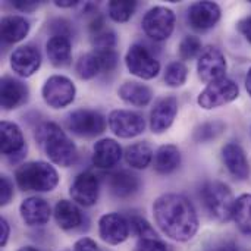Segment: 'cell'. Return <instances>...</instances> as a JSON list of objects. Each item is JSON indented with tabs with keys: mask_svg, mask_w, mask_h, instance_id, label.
I'll use <instances>...</instances> for the list:
<instances>
[{
	"mask_svg": "<svg viewBox=\"0 0 251 251\" xmlns=\"http://www.w3.org/2000/svg\"><path fill=\"white\" fill-rule=\"evenodd\" d=\"M54 221L57 226L63 231H72L82 225L84 216L78 206L69 200H60L54 206Z\"/></svg>",
	"mask_w": 251,
	"mask_h": 251,
	"instance_id": "603a6c76",
	"label": "cell"
},
{
	"mask_svg": "<svg viewBox=\"0 0 251 251\" xmlns=\"http://www.w3.org/2000/svg\"><path fill=\"white\" fill-rule=\"evenodd\" d=\"M94 50H113L116 46V34L107 26L91 32Z\"/></svg>",
	"mask_w": 251,
	"mask_h": 251,
	"instance_id": "e575fe53",
	"label": "cell"
},
{
	"mask_svg": "<svg viewBox=\"0 0 251 251\" xmlns=\"http://www.w3.org/2000/svg\"><path fill=\"white\" fill-rule=\"evenodd\" d=\"M178 113V100L174 96L160 99L150 112V129L154 134H163L168 131Z\"/></svg>",
	"mask_w": 251,
	"mask_h": 251,
	"instance_id": "e0dca14e",
	"label": "cell"
},
{
	"mask_svg": "<svg viewBox=\"0 0 251 251\" xmlns=\"http://www.w3.org/2000/svg\"><path fill=\"white\" fill-rule=\"evenodd\" d=\"M129 221L119 213L103 215L99 221V235L100 238L110 246L122 244L129 237Z\"/></svg>",
	"mask_w": 251,
	"mask_h": 251,
	"instance_id": "4fadbf2b",
	"label": "cell"
},
{
	"mask_svg": "<svg viewBox=\"0 0 251 251\" xmlns=\"http://www.w3.org/2000/svg\"><path fill=\"white\" fill-rule=\"evenodd\" d=\"M54 4L57 7H74L78 4V1L76 0H57V1H54Z\"/></svg>",
	"mask_w": 251,
	"mask_h": 251,
	"instance_id": "bcb514c9",
	"label": "cell"
},
{
	"mask_svg": "<svg viewBox=\"0 0 251 251\" xmlns=\"http://www.w3.org/2000/svg\"><path fill=\"white\" fill-rule=\"evenodd\" d=\"M137 9V1L134 0H112L107 4V12L110 19L115 22H126L131 19Z\"/></svg>",
	"mask_w": 251,
	"mask_h": 251,
	"instance_id": "4dcf8cb0",
	"label": "cell"
},
{
	"mask_svg": "<svg viewBox=\"0 0 251 251\" xmlns=\"http://www.w3.org/2000/svg\"><path fill=\"white\" fill-rule=\"evenodd\" d=\"M125 63L128 71L141 79H153L160 72L159 60L143 44H132L129 47L125 56Z\"/></svg>",
	"mask_w": 251,
	"mask_h": 251,
	"instance_id": "ba28073f",
	"label": "cell"
},
{
	"mask_svg": "<svg viewBox=\"0 0 251 251\" xmlns=\"http://www.w3.org/2000/svg\"><path fill=\"white\" fill-rule=\"evenodd\" d=\"M238 96H240L238 84L229 78H224L212 84H207V87L199 94L197 103L200 107L210 110L237 100Z\"/></svg>",
	"mask_w": 251,
	"mask_h": 251,
	"instance_id": "8992f818",
	"label": "cell"
},
{
	"mask_svg": "<svg viewBox=\"0 0 251 251\" xmlns=\"http://www.w3.org/2000/svg\"><path fill=\"white\" fill-rule=\"evenodd\" d=\"M50 29L53 32V35H63V37H69L71 35V28L69 24L65 19H56L50 24Z\"/></svg>",
	"mask_w": 251,
	"mask_h": 251,
	"instance_id": "ab89813d",
	"label": "cell"
},
{
	"mask_svg": "<svg viewBox=\"0 0 251 251\" xmlns=\"http://www.w3.org/2000/svg\"><path fill=\"white\" fill-rule=\"evenodd\" d=\"M187 76H188V68L184 62L181 60H175V62H171L168 66H166V71H165V82L172 87V88H178V87H182L187 81Z\"/></svg>",
	"mask_w": 251,
	"mask_h": 251,
	"instance_id": "1f68e13d",
	"label": "cell"
},
{
	"mask_svg": "<svg viewBox=\"0 0 251 251\" xmlns=\"http://www.w3.org/2000/svg\"><path fill=\"white\" fill-rule=\"evenodd\" d=\"M49 60L56 68L68 66L72 60V44L69 37L51 35L46 44Z\"/></svg>",
	"mask_w": 251,
	"mask_h": 251,
	"instance_id": "cb8c5ba5",
	"label": "cell"
},
{
	"mask_svg": "<svg viewBox=\"0 0 251 251\" xmlns=\"http://www.w3.org/2000/svg\"><path fill=\"white\" fill-rule=\"evenodd\" d=\"M201 201L206 212L218 222H228L232 219L235 199L231 188L219 181L206 182L201 188Z\"/></svg>",
	"mask_w": 251,
	"mask_h": 251,
	"instance_id": "277c9868",
	"label": "cell"
},
{
	"mask_svg": "<svg viewBox=\"0 0 251 251\" xmlns=\"http://www.w3.org/2000/svg\"><path fill=\"white\" fill-rule=\"evenodd\" d=\"M66 126L71 132L79 137H96L104 132L106 118L91 109H78L68 115Z\"/></svg>",
	"mask_w": 251,
	"mask_h": 251,
	"instance_id": "52a82bcc",
	"label": "cell"
},
{
	"mask_svg": "<svg viewBox=\"0 0 251 251\" xmlns=\"http://www.w3.org/2000/svg\"><path fill=\"white\" fill-rule=\"evenodd\" d=\"M122 147L112 138H103L93 147V165L99 169H112L122 159Z\"/></svg>",
	"mask_w": 251,
	"mask_h": 251,
	"instance_id": "44dd1931",
	"label": "cell"
},
{
	"mask_svg": "<svg viewBox=\"0 0 251 251\" xmlns=\"http://www.w3.org/2000/svg\"><path fill=\"white\" fill-rule=\"evenodd\" d=\"M28 100V87L12 78L3 76L0 81V104L4 110H12L22 106Z\"/></svg>",
	"mask_w": 251,
	"mask_h": 251,
	"instance_id": "ffe728a7",
	"label": "cell"
},
{
	"mask_svg": "<svg viewBox=\"0 0 251 251\" xmlns=\"http://www.w3.org/2000/svg\"><path fill=\"white\" fill-rule=\"evenodd\" d=\"M237 28H238L240 34H241L249 43H251V15L250 16H247V18H244V19H241V21L238 22Z\"/></svg>",
	"mask_w": 251,
	"mask_h": 251,
	"instance_id": "b9f144b4",
	"label": "cell"
},
{
	"mask_svg": "<svg viewBox=\"0 0 251 251\" xmlns=\"http://www.w3.org/2000/svg\"><path fill=\"white\" fill-rule=\"evenodd\" d=\"M41 66V53L34 46H21L10 54V68L22 78L34 75Z\"/></svg>",
	"mask_w": 251,
	"mask_h": 251,
	"instance_id": "2e32d148",
	"label": "cell"
},
{
	"mask_svg": "<svg viewBox=\"0 0 251 251\" xmlns=\"http://www.w3.org/2000/svg\"><path fill=\"white\" fill-rule=\"evenodd\" d=\"M153 216L159 229L174 241L187 243L199 231V216L193 203L181 194H163L153 204Z\"/></svg>",
	"mask_w": 251,
	"mask_h": 251,
	"instance_id": "6da1fadb",
	"label": "cell"
},
{
	"mask_svg": "<svg viewBox=\"0 0 251 251\" xmlns=\"http://www.w3.org/2000/svg\"><path fill=\"white\" fill-rule=\"evenodd\" d=\"M118 94L119 97L128 103V104H132V106H137V107H144L147 106L151 99H153V91L150 87L144 85V84H140V82H135V81H128V82H124L119 90H118Z\"/></svg>",
	"mask_w": 251,
	"mask_h": 251,
	"instance_id": "484cf974",
	"label": "cell"
},
{
	"mask_svg": "<svg viewBox=\"0 0 251 251\" xmlns=\"http://www.w3.org/2000/svg\"><path fill=\"white\" fill-rule=\"evenodd\" d=\"M75 72L81 79H91L101 72L100 60L94 51L82 54L75 63Z\"/></svg>",
	"mask_w": 251,
	"mask_h": 251,
	"instance_id": "f546056e",
	"label": "cell"
},
{
	"mask_svg": "<svg viewBox=\"0 0 251 251\" xmlns=\"http://www.w3.org/2000/svg\"><path fill=\"white\" fill-rule=\"evenodd\" d=\"M1 40L7 44H15L24 40L29 32V22L19 15L4 16L0 22Z\"/></svg>",
	"mask_w": 251,
	"mask_h": 251,
	"instance_id": "d4e9b609",
	"label": "cell"
},
{
	"mask_svg": "<svg viewBox=\"0 0 251 251\" xmlns=\"http://www.w3.org/2000/svg\"><path fill=\"white\" fill-rule=\"evenodd\" d=\"M107 124L110 131L119 138H134L146 129V119L141 113L124 109L112 110Z\"/></svg>",
	"mask_w": 251,
	"mask_h": 251,
	"instance_id": "30bf717a",
	"label": "cell"
},
{
	"mask_svg": "<svg viewBox=\"0 0 251 251\" xmlns=\"http://www.w3.org/2000/svg\"><path fill=\"white\" fill-rule=\"evenodd\" d=\"M222 160L228 169V172L240 179L246 181L250 175V163L246 156V151L238 143H228L222 149Z\"/></svg>",
	"mask_w": 251,
	"mask_h": 251,
	"instance_id": "ac0fdd59",
	"label": "cell"
},
{
	"mask_svg": "<svg viewBox=\"0 0 251 251\" xmlns=\"http://www.w3.org/2000/svg\"><path fill=\"white\" fill-rule=\"evenodd\" d=\"M18 251H40V250H38V249H35V247H29V246H28V247H22V249H19Z\"/></svg>",
	"mask_w": 251,
	"mask_h": 251,
	"instance_id": "c3c4849f",
	"label": "cell"
},
{
	"mask_svg": "<svg viewBox=\"0 0 251 251\" xmlns=\"http://www.w3.org/2000/svg\"><path fill=\"white\" fill-rule=\"evenodd\" d=\"M9 234H10V226L7 221L4 218H0V247H4L7 244Z\"/></svg>",
	"mask_w": 251,
	"mask_h": 251,
	"instance_id": "ee69618b",
	"label": "cell"
},
{
	"mask_svg": "<svg viewBox=\"0 0 251 251\" xmlns=\"http://www.w3.org/2000/svg\"><path fill=\"white\" fill-rule=\"evenodd\" d=\"M107 187L110 193L118 199H128L134 196L140 188V179L129 171H118L107 175Z\"/></svg>",
	"mask_w": 251,
	"mask_h": 251,
	"instance_id": "7402d4cb",
	"label": "cell"
},
{
	"mask_svg": "<svg viewBox=\"0 0 251 251\" xmlns=\"http://www.w3.org/2000/svg\"><path fill=\"white\" fill-rule=\"evenodd\" d=\"M19 213L25 225L43 226L50 221L51 209L50 204L41 197H28L19 206Z\"/></svg>",
	"mask_w": 251,
	"mask_h": 251,
	"instance_id": "d6986e66",
	"label": "cell"
},
{
	"mask_svg": "<svg viewBox=\"0 0 251 251\" xmlns=\"http://www.w3.org/2000/svg\"><path fill=\"white\" fill-rule=\"evenodd\" d=\"M216 251H244L241 247H238L235 243H225L221 247H218Z\"/></svg>",
	"mask_w": 251,
	"mask_h": 251,
	"instance_id": "f6af8a7d",
	"label": "cell"
},
{
	"mask_svg": "<svg viewBox=\"0 0 251 251\" xmlns=\"http://www.w3.org/2000/svg\"><path fill=\"white\" fill-rule=\"evenodd\" d=\"M13 197V184L7 176H1L0 178V204L6 206L10 203Z\"/></svg>",
	"mask_w": 251,
	"mask_h": 251,
	"instance_id": "f35d334b",
	"label": "cell"
},
{
	"mask_svg": "<svg viewBox=\"0 0 251 251\" xmlns=\"http://www.w3.org/2000/svg\"><path fill=\"white\" fill-rule=\"evenodd\" d=\"M224 131H225V124L224 122L212 121V122L201 124L199 128H196L193 138H194L196 143H209V141L216 140Z\"/></svg>",
	"mask_w": 251,
	"mask_h": 251,
	"instance_id": "d6a6232c",
	"label": "cell"
},
{
	"mask_svg": "<svg viewBox=\"0 0 251 251\" xmlns=\"http://www.w3.org/2000/svg\"><path fill=\"white\" fill-rule=\"evenodd\" d=\"M99 193H100V182L99 176L91 172L85 171L81 172L72 182L69 188V194L72 200L84 207H91L97 203L99 200Z\"/></svg>",
	"mask_w": 251,
	"mask_h": 251,
	"instance_id": "7c38bea8",
	"label": "cell"
},
{
	"mask_svg": "<svg viewBox=\"0 0 251 251\" xmlns=\"http://www.w3.org/2000/svg\"><path fill=\"white\" fill-rule=\"evenodd\" d=\"M188 24L197 31H207L213 28L221 19V7L215 1H196L188 9Z\"/></svg>",
	"mask_w": 251,
	"mask_h": 251,
	"instance_id": "9a60e30c",
	"label": "cell"
},
{
	"mask_svg": "<svg viewBox=\"0 0 251 251\" xmlns=\"http://www.w3.org/2000/svg\"><path fill=\"white\" fill-rule=\"evenodd\" d=\"M94 53L97 54L99 60H100V66H101V72H112L115 71V68L118 66V60L119 56L116 53V50H94Z\"/></svg>",
	"mask_w": 251,
	"mask_h": 251,
	"instance_id": "8d00e7d4",
	"label": "cell"
},
{
	"mask_svg": "<svg viewBox=\"0 0 251 251\" xmlns=\"http://www.w3.org/2000/svg\"><path fill=\"white\" fill-rule=\"evenodd\" d=\"M197 72L199 78L206 84H212L215 81L226 78V59L224 53L213 46L206 47L200 53L197 62Z\"/></svg>",
	"mask_w": 251,
	"mask_h": 251,
	"instance_id": "8fae6325",
	"label": "cell"
},
{
	"mask_svg": "<svg viewBox=\"0 0 251 251\" xmlns=\"http://www.w3.org/2000/svg\"><path fill=\"white\" fill-rule=\"evenodd\" d=\"M35 140L44 154L57 166L69 168L78 159L75 143L54 122H44L35 131Z\"/></svg>",
	"mask_w": 251,
	"mask_h": 251,
	"instance_id": "7a4b0ae2",
	"label": "cell"
},
{
	"mask_svg": "<svg viewBox=\"0 0 251 251\" xmlns=\"http://www.w3.org/2000/svg\"><path fill=\"white\" fill-rule=\"evenodd\" d=\"M129 226H131V231L140 238H150V237H159L156 234V231L153 229V226L144 219V218H140V216H131L129 219Z\"/></svg>",
	"mask_w": 251,
	"mask_h": 251,
	"instance_id": "d590c367",
	"label": "cell"
},
{
	"mask_svg": "<svg viewBox=\"0 0 251 251\" xmlns=\"http://www.w3.org/2000/svg\"><path fill=\"white\" fill-rule=\"evenodd\" d=\"M124 154H125L126 163L134 169L149 168L153 157H154L151 146L146 141H140V143H135L132 146H128Z\"/></svg>",
	"mask_w": 251,
	"mask_h": 251,
	"instance_id": "83f0119b",
	"label": "cell"
},
{
	"mask_svg": "<svg viewBox=\"0 0 251 251\" xmlns=\"http://www.w3.org/2000/svg\"><path fill=\"white\" fill-rule=\"evenodd\" d=\"M16 185L22 191L50 193L59 184L57 171L47 162H28L15 171Z\"/></svg>",
	"mask_w": 251,
	"mask_h": 251,
	"instance_id": "3957f363",
	"label": "cell"
},
{
	"mask_svg": "<svg viewBox=\"0 0 251 251\" xmlns=\"http://www.w3.org/2000/svg\"><path fill=\"white\" fill-rule=\"evenodd\" d=\"M246 88H247V93H249V96L251 97V68L249 69V72H247V76H246Z\"/></svg>",
	"mask_w": 251,
	"mask_h": 251,
	"instance_id": "7dc6e473",
	"label": "cell"
},
{
	"mask_svg": "<svg viewBox=\"0 0 251 251\" xmlns=\"http://www.w3.org/2000/svg\"><path fill=\"white\" fill-rule=\"evenodd\" d=\"M0 150L13 162L22 159L26 153V144L21 128L9 121L0 124Z\"/></svg>",
	"mask_w": 251,
	"mask_h": 251,
	"instance_id": "5bb4252c",
	"label": "cell"
},
{
	"mask_svg": "<svg viewBox=\"0 0 251 251\" xmlns=\"http://www.w3.org/2000/svg\"><path fill=\"white\" fill-rule=\"evenodd\" d=\"M232 219L244 235L251 237V194H243L235 200Z\"/></svg>",
	"mask_w": 251,
	"mask_h": 251,
	"instance_id": "f1b7e54d",
	"label": "cell"
},
{
	"mask_svg": "<svg viewBox=\"0 0 251 251\" xmlns=\"http://www.w3.org/2000/svg\"><path fill=\"white\" fill-rule=\"evenodd\" d=\"M181 165V151L174 144H165L157 149L154 154V171L168 175L178 169Z\"/></svg>",
	"mask_w": 251,
	"mask_h": 251,
	"instance_id": "4316f807",
	"label": "cell"
},
{
	"mask_svg": "<svg viewBox=\"0 0 251 251\" xmlns=\"http://www.w3.org/2000/svg\"><path fill=\"white\" fill-rule=\"evenodd\" d=\"M135 251H174L171 246H168L165 241H162L159 237H150V238H140L137 243Z\"/></svg>",
	"mask_w": 251,
	"mask_h": 251,
	"instance_id": "74e56055",
	"label": "cell"
},
{
	"mask_svg": "<svg viewBox=\"0 0 251 251\" xmlns=\"http://www.w3.org/2000/svg\"><path fill=\"white\" fill-rule=\"evenodd\" d=\"M41 94L46 104L53 109H63L75 100L76 88L68 76L53 75L44 82Z\"/></svg>",
	"mask_w": 251,
	"mask_h": 251,
	"instance_id": "9c48e42d",
	"label": "cell"
},
{
	"mask_svg": "<svg viewBox=\"0 0 251 251\" xmlns=\"http://www.w3.org/2000/svg\"><path fill=\"white\" fill-rule=\"evenodd\" d=\"M175 22L176 16L172 9L166 6H154L144 15L141 25L147 37L154 41H165L172 35Z\"/></svg>",
	"mask_w": 251,
	"mask_h": 251,
	"instance_id": "5b68a950",
	"label": "cell"
},
{
	"mask_svg": "<svg viewBox=\"0 0 251 251\" xmlns=\"http://www.w3.org/2000/svg\"><path fill=\"white\" fill-rule=\"evenodd\" d=\"M74 251H101L99 249L97 243L91 238H81L74 244Z\"/></svg>",
	"mask_w": 251,
	"mask_h": 251,
	"instance_id": "60d3db41",
	"label": "cell"
},
{
	"mask_svg": "<svg viewBox=\"0 0 251 251\" xmlns=\"http://www.w3.org/2000/svg\"><path fill=\"white\" fill-rule=\"evenodd\" d=\"M203 44L201 40L196 35H187L182 38V41L179 43L178 51H179V57L182 60H190L194 59L199 53H201Z\"/></svg>",
	"mask_w": 251,
	"mask_h": 251,
	"instance_id": "836d02e7",
	"label": "cell"
},
{
	"mask_svg": "<svg viewBox=\"0 0 251 251\" xmlns=\"http://www.w3.org/2000/svg\"><path fill=\"white\" fill-rule=\"evenodd\" d=\"M12 4L21 12H32L34 9L38 7V1H34V0H15Z\"/></svg>",
	"mask_w": 251,
	"mask_h": 251,
	"instance_id": "7bdbcfd3",
	"label": "cell"
}]
</instances>
